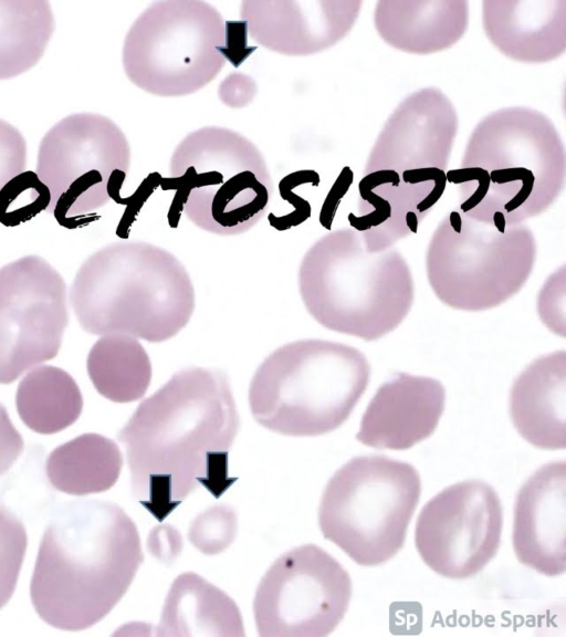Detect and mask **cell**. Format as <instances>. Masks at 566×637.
I'll return each instance as SVG.
<instances>
[{
	"mask_svg": "<svg viewBox=\"0 0 566 637\" xmlns=\"http://www.w3.org/2000/svg\"><path fill=\"white\" fill-rule=\"evenodd\" d=\"M240 420L227 375L188 367L144 399L118 432L134 497L158 521L199 485L219 498Z\"/></svg>",
	"mask_w": 566,
	"mask_h": 637,
	"instance_id": "1",
	"label": "cell"
},
{
	"mask_svg": "<svg viewBox=\"0 0 566 637\" xmlns=\"http://www.w3.org/2000/svg\"><path fill=\"white\" fill-rule=\"evenodd\" d=\"M457 130L454 106L436 87L413 92L388 117L358 184V215L348 216L368 251L417 232L444 192Z\"/></svg>",
	"mask_w": 566,
	"mask_h": 637,
	"instance_id": "2",
	"label": "cell"
},
{
	"mask_svg": "<svg viewBox=\"0 0 566 637\" xmlns=\"http://www.w3.org/2000/svg\"><path fill=\"white\" fill-rule=\"evenodd\" d=\"M143 558L137 528L120 507L67 502L40 543L30 584L33 607L55 628H88L120 601Z\"/></svg>",
	"mask_w": 566,
	"mask_h": 637,
	"instance_id": "3",
	"label": "cell"
},
{
	"mask_svg": "<svg viewBox=\"0 0 566 637\" xmlns=\"http://www.w3.org/2000/svg\"><path fill=\"white\" fill-rule=\"evenodd\" d=\"M565 170V146L553 122L539 111L514 106L476 124L460 167L447 171V181L458 186L463 215L517 224L557 199Z\"/></svg>",
	"mask_w": 566,
	"mask_h": 637,
	"instance_id": "4",
	"label": "cell"
},
{
	"mask_svg": "<svg viewBox=\"0 0 566 637\" xmlns=\"http://www.w3.org/2000/svg\"><path fill=\"white\" fill-rule=\"evenodd\" d=\"M70 302L82 328L151 343L177 335L195 309V290L184 264L145 241L111 243L77 270Z\"/></svg>",
	"mask_w": 566,
	"mask_h": 637,
	"instance_id": "5",
	"label": "cell"
},
{
	"mask_svg": "<svg viewBox=\"0 0 566 637\" xmlns=\"http://www.w3.org/2000/svg\"><path fill=\"white\" fill-rule=\"evenodd\" d=\"M298 290L316 322L365 341L398 327L415 296L412 275L400 252L368 251L353 228L331 231L306 251Z\"/></svg>",
	"mask_w": 566,
	"mask_h": 637,
	"instance_id": "6",
	"label": "cell"
},
{
	"mask_svg": "<svg viewBox=\"0 0 566 637\" xmlns=\"http://www.w3.org/2000/svg\"><path fill=\"white\" fill-rule=\"evenodd\" d=\"M370 366L357 348L307 338L272 352L249 386V406L264 428L312 437L338 428L365 393Z\"/></svg>",
	"mask_w": 566,
	"mask_h": 637,
	"instance_id": "7",
	"label": "cell"
},
{
	"mask_svg": "<svg viewBox=\"0 0 566 637\" xmlns=\"http://www.w3.org/2000/svg\"><path fill=\"white\" fill-rule=\"evenodd\" d=\"M169 177L187 218L205 231L240 234L266 213L273 184L265 159L247 137L220 126L188 134L175 148Z\"/></svg>",
	"mask_w": 566,
	"mask_h": 637,
	"instance_id": "8",
	"label": "cell"
},
{
	"mask_svg": "<svg viewBox=\"0 0 566 637\" xmlns=\"http://www.w3.org/2000/svg\"><path fill=\"white\" fill-rule=\"evenodd\" d=\"M420 492L412 464L378 455L354 457L323 491L321 531L357 564H381L402 547Z\"/></svg>",
	"mask_w": 566,
	"mask_h": 637,
	"instance_id": "9",
	"label": "cell"
},
{
	"mask_svg": "<svg viewBox=\"0 0 566 637\" xmlns=\"http://www.w3.org/2000/svg\"><path fill=\"white\" fill-rule=\"evenodd\" d=\"M535 258L536 241L527 226H497L454 209L431 236L426 269L442 303L455 310L484 311L523 288Z\"/></svg>",
	"mask_w": 566,
	"mask_h": 637,
	"instance_id": "10",
	"label": "cell"
},
{
	"mask_svg": "<svg viewBox=\"0 0 566 637\" xmlns=\"http://www.w3.org/2000/svg\"><path fill=\"white\" fill-rule=\"evenodd\" d=\"M227 22L200 0L157 1L130 25L123 44L126 76L140 90L177 97L198 92L226 64Z\"/></svg>",
	"mask_w": 566,
	"mask_h": 637,
	"instance_id": "11",
	"label": "cell"
},
{
	"mask_svg": "<svg viewBox=\"0 0 566 637\" xmlns=\"http://www.w3.org/2000/svg\"><path fill=\"white\" fill-rule=\"evenodd\" d=\"M129 164L128 140L115 122L96 113L67 115L39 145L35 173L51 195L46 212L75 228L109 201Z\"/></svg>",
	"mask_w": 566,
	"mask_h": 637,
	"instance_id": "12",
	"label": "cell"
},
{
	"mask_svg": "<svg viewBox=\"0 0 566 637\" xmlns=\"http://www.w3.org/2000/svg\"><path fill=\"white\" fill-rule=\"evenodd\" d=\"M352 595L347 571L315 544L282 554L262 577L253 610L261 637H323L343 619Z\"/></svg>",
	"mask_w": 566,
	"mask_h": 637,
	"instance_id": "13",
	"label": "cell"
},
{
	"mask_svg": "<svg viewBox=\"0 0 566 637\" xmlns=\"http://www.w3.org/2000/svg\"><path fill=\"white\" fill-rule=\"evenodd\" d=\"M69 315L66 284L43 258L25 255L0 269V384L54 358Z\"/></svg>",
	"mask_w": 566,
	"mask_h": 637,
	"instance_id": "14",
	"label": "cell"
},
{
	"mask_svg": "<svg viewBox=\"0 0 566 637\" xmlns=\"http://www.w3.org/2000/svg\"><path fill=\"white\" fill-rule=\"evenodd\" d=\"M503 510L496 491L482 480L451 484L421 509L415 543L422 561L436 573L467 578L496 554Z\"/></svg>",
	"mask_w": 566,
	"mask_h": 637,
	"instance_id": "15",
	"label": "cell"
},
{
	"mask_svg": "<svg viewBox=\"0 0 566 637\" xmlns=\"http://www.w3.org/2000/svg\"><path fill=\"white\" fill-rule=\"evenodd\" d=\"M360 0H248L240 6L245 32L259 45L284 55L324 51L354 27Z\"/></svg>",
	"mask_w": 566,
	"mask_h": 637,
	"instance_id": "16",
	"label": "cell"
},
{
	"mask_svg": "<svg viewBox=\"0 0 566 637\" xmlns=\"http://www.w3.org/2000/svg\"><path fill=\"white\" fill-rule=\"evenodd\" d=\"M513 547L517 560L547 576L566 570V462L539 467L518 489Z\"/></svg>",
	"mask_w": 566,
	"mask_h": 637,
	"instance_id": "17",
	"label": "cell"
},
{
	"mask_svg": "<svg viewBox=\"0 0 566 637\" xmlns=\"http://www.w3.org/2000/svg\"><path fill=\"white\" fill-rule=\"evenodd\" d=\"M444 401L446 390L439 380L399 373L377 389L356 438L377 449H408L433 434Z\"/></svg>",
	"mask_w": 566,
	"mask_h": 637,
	"instance_id": "18",
	"label": "cell"
},
{
	"mask_svg": "<svg viewBox=\"0 0 566 637\" xmlns=\"http://www.w3.org/2000/svg\"><path fill=\"white\" fill-rule=\"evenodd\" d=\"M482 25L505 56L524 63L549 62L566 49V1L484 0Z\"/></svg>",
	"mask_w": 566,
	"mask_h": 637,
	"instance_id": "19",
	"label": "cell"
},
{
	"mask_svg": "<svg viewBox=\"0 0 566 637\" xmlns=\"http://www.w3.org/2000/svg\"><path fill=\"white\" fill-rule=\"evenodd\" d=\"M509 411L517 432L542 449L566 447V352L532 362L515 378Z\"/></svg>",
	"mask_w": 566,
	"mask_h": 637,
	"instance_id": "20",
	"label": "cell"
},
{
	"mask_svg": "<svg viewBox=\"0 0 566 637\" xmlns=\"http://www.w3.org/2000/svg\"><path fill=\"white\" fill-rule=\"evenodd\" d=\"M468 23L465 0H380L374 11L379 36L411 54L451 48L463 36Z\"/></svg>",
	"mask_w": 566,
	"mask_h": 637,
	"instance_id": "21",
	"label": "cell"
},
{
	"mask_svg": "<svg viewBox=\"0 0 566 637\" xmlns=\"http://www.w3.org/2000/svg\"><path fill=\"white\" fill-rule=\"evenodd\" d=\"M156 635L242 637L244 627L231 597L200 575L187 572L169 588Z\"/></svg>",
	"mask_w": 566,
	"mask_h": 637,
	"instance_id": "22",
	"label": "cell"
},
{
	"mask_svg": "<svg viewBox=\"0 0 566 637\" xmlns=\"http://www.w3.org/2000/svg\"><path fill=\"white\" fill-rule=\"evenodd\" d=\"M122 464V453L113 440L97 434H84L50 453L46 476L56 490L84 495L112 488Z\"/></svg>",
	"mask_w": 566,
	"mask_h": 637,
	"instance_id": "23",
	"label": "cell"
},
{
	"mask_svg": "<svg viewBox=\"0 0 566 637\" xmlns=\"http://www.w3.org/2000/svg\"><path fill=\"white\" fill-rule=\"evenodd\" d=\"M15 405L21 420L31 430L50 435L74 424L83 408V397L74 378L64 369L39 365L20 382Z\"/></svg>",
	"mask_w": 566,
	"mask_h": 637,
	"instance_id": "24",
	"label": "cell"
},
{
	"mask_svg": "<svg viewBox=\"0 0 566 637\" xmlns=\"http://www.w3.org/2000/svg\"><path fill=\"white\" fill-rule=\"evenodd\" d=\"M54 27L46 0H0V80L13 79L35 66Z\"/></svg>",
	"mask_w": 566,
	"mask_h": 637,
	"instance_id": "25",
	"label": "cell"
},
{
	"mask_svg": "<svg viewBox=\"0 0 566 637\" xmlns=\"http://www.w3.org/2000/svg\"><path fill=\"white\" fill-rule=\"evenodd\" d=\"M87 374L96 390L115 403L142 398L151 380V363L140 342L132 336H101L90 349Z\"/></svg>",
	"mask_w": 566,
	"mask_h": 637,
	"instance_id": "26",
	"label": "cell"
},
{
	"mask_svg": "<svg viewBox=\"0 0 566 637\" xmlns=\"http://www.w3.org/2000/svg\"><path fill=\"white\" fill-rule=\"evenodd\" d=\"M51 195L35 171L24 170L0 190V222L14 227L48 210Z\"/></svg>",
	"mask_w": 566,
	"mask_h": 637,
	"instance_id": "27",
	"label": "cell"
},
{
	"mask_svg": "<svg viewBox=\"0 0 566 637\" xmlns=\"http://www.w3.org/2000/svg\"><path fill=\"white\" fill-rule=\"evenodd\" d=\"M238 515L228 504H214L191 521L188 540L201 553L216 555L227 550L237 536Z\"/></svg>",
	"mask_w": 566,
	"mask_h": 637,
	"instance_id": "28",
	"label": "cell"
},
{
	"mask_svg": "<svg viewBox=\"0 0 566 637\" xmlns=\"http://www.w3.org/2000/svg\"><path fill=\"white\" fill-rule=\"evenodd\" d=\"M27 545L24 525L0 504V609L15 589Z\"/></svg>",
	"mask_w": 566,
	"mask_h": 637,
	"instance_id": "29",
	"label": "cell"
},
{
	"mask_svg": "<svg viewBox=\"0 0 566 637\" xmlns=\"http://www.w3.org/2000/svg\"><path fill=\"white\" fill-rule=\"evenodd\" d=\"M27 142L18 128L0 118V190L25 170Z\"/></svg>",
	"mask_w": 566,
	"mask_h": 637,
	"instance_id": "30",
	"label": "cell"
},
{
	"mask_svg": "<svg viewBox=\"0 0 566 637\" xmlns=\"http://www.w3.org/2000/svg\"><path fill=\"white\" fill-rule=\"evenodd\" d=\"M565 267L553 273L537 299V311L542 321L555 333L564 336L565 320Z\"/></svg>",
	"mask_w": 566,
	"mask_h": 637,
	"instance_id": "31",
	"label": "cell"
},
{
	"mask_svg": "<svg viewBox=\"0 0 566 637\" xmlns=\"http://www.w3.org/2000/svg\"><path fill=\"white\" fill-rule=\"evenodd\" d=\"M182 545L181 534L170 524L156 525L147 537V549L150 555L167 565L178 558Z\"/></svg>",
	"mask_w": 566,
	"mask_h": 637,
	"instance_id": "32",
	"label": "cell"
},
{
	"mask_svg": "<svg viewBox=\"0 0 566 637\" xmlns=\"http://www.w3.org/2000/svg\"><path fill=\"white\" fill-rule=\"evenodd\" d=\"M23 450V439L0 403V476L7 472Z\"/></svg>",
	"mask_w": 566,
	"mask_h": 637,
	"instance_id": "33",
	"label": "cell"
}]
</instances>
